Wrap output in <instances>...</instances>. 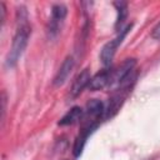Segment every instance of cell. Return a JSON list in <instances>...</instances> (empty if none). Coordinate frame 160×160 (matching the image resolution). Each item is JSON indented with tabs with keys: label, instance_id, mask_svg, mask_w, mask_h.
<instances>
[{
	"label": "cell",
	"instance_id": "obj_6",
	"mask_svg": "<svg viewBox=\"0 0 160 160\" xmlns=\"http://www.w3.org/2000/svg\"><path fill=\"white\" fill-rule=\"evenodd\" d=\"M72 66H74V60H72L71 56H68L64 60V62L61 64V66H60V69H59V71H58V74L54 79V84L56 86H60L65 82V80L69 78V75L72 70Z\"/></svg>",
	"mask_w": 160,
	"mask_h": 160
},
{
	"label": "cell",
	"instance_id": "obj_1",
	"mask_svg": "<svg viewBox=\"0 0 160 160\" xmlns=\"http://www.w3.org/2000/svg\"><path fill=\"white\" fill-rule=\"evenodd\" d=\"M30 32H31V26L29 24L28 11L24 6H20L16 10V32H15L10 51L8 52V56L5 60V64L8 68L15 66V64L22 55L28 45V39L30 36Z\"/></svg>",
	"mask_w": 160,
	"mask_h": 160
},
{
	"label": "cell",
	"instance_id": "obj_3",
	"mask_svg": "<svg viewBox=\"0 0 160 160\" xmlns=\"http://www.w3.org/2000/svg\"><path fill=\"white\" fill-rule=\"evenodd\" d=\"M135 59H126L120 66H118L115 70H112L110 72V82H109V86H119L122 80L134 70L135 68Z\"/></svg>",
	"mask_w": 160,
	"mask_h": 160
},
{
	"label": "cell",
	"instance_id": "obj_10",
	"mask_svg": "<svg viewBox=\"0 0 160 160\" xmlns=\"http://www.w3.org/2000/svg\"><path fill=\"white\" fill-rule=\"evenodd\" d=\"M151 38L156 39V40H160V22L154 26V29L151 31Z\"/></svg>",
	"mask_w": 160,
	"mask_h": 160
},
{
	"label": "cell",
	"instance_id": "obj_7",
	"mask_svg": "<svg viewBox=\"0 0 160 160\" xmlns=\"http://www.w3.org/2000/svg\"><path fill=\"white\" fill-rule=\"evenodd\" d=\"M68 14V9L65 5L62 4H56L52 6L51 9V25H50V30L51 31H56L59 28V24L65 19Z\"/></svg>",
	"mask_w": 160,
	"mask_h": 160
},
{
	"label": "cell",
	"instance_id": "obj_4",
	"mask_svg": "<svg viewBox=\"0 0 160 160\" xmlns=\"http://www.w3.org/2000/svg\"><path fill=\"white\" fill-rule=\"evenodd\" d=\"M91 78H90V72L88 69H84L74 80L72 85H71V90H70V94H71V98H76L86 86H89V82H90Z\"/></svg>",
	"mask_w": 160,
	"mask_h": 160
},
{
	"label": "cell",
	"instance_id": "obj_9",
	"mask_svg": "<svg viewBox=\"0 0 160 160\" xmlns=\"http://www.w3.org/2000/svg\"><path fill=\"white\" fill-rule=\"evenodd\" d=\"M114 5L116 6V10H118V20H116L115 28L120 31L121 25L124 24L125 19H126V15H128V4L124 2V1H118V2H114Z\"/></svg>",
	"mask_w": 160,
	"mask_h": 160
},
{
	"label": "cell",
	"instance_id": "obj_5",
	"mask_svg": "<svg viewBox=\"0 0 160 160\" xmlns=\"http://www.w3.org/2000/svg\"><path fill=\"white\" fill-rule=\"evenodd\" d=\"M110 72H111L110 70L105 69V70H101L98 74H95L91 78L90 82H89V89L95 91V90H100V89L105 88L106 85H109V82H110Z\"/></svg>",
	"mask_w": 160,
	"mask_h": 160
},
{
	"label": "cell",
	"instance_id": "obj_2",
	"mask_svg": "<svg viewBox=\"0 0 160 160\" xmlns=\"http://www.w3.org/2000/svg\"><path fill=\"white\" fill-rule=\"evenodd\" d=\"M130 29H131V25H128L125 29H121L118 38H115L114 40H110L109 42H106V44L102 46L100 58H101V61H102V64H104L105 66L110 65V62H111V60H112V58H114V55H115V52H116L118 46L121 44L122 39L126 36V34H128V31H129Z\"/></svg>",
	"mask_w": 160,
	"mask_h": 160
},
{
	"label": "cell",
	"instance_id": "obj_8",
	"mask_svg": "<svg viewBox=\"0 0 160 160\" xmlns=\"http://www.w3.org/2000/svg\"><path fill=\"white\" fill-rule=\"evenodd\" d=\"M82 115H84V110L79 106H74L72 109H70L64 116L62 119L59 121V125L64 126V125H72L75 122H78L79 120L82 119Z\"/></svg>",
	"mask_w": 160,
	"mask_h": 160
}]
</instances>
